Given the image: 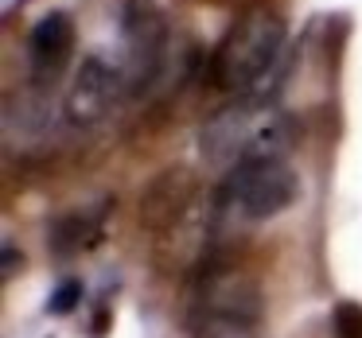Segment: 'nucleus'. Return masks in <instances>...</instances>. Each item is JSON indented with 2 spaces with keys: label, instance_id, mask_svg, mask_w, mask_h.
Here are the masks:
<instances>
[{
  "label": "nucleus",
  "instance_id": "7ed1b4c3",
  "mask_svg": "<svg viewBox=\"0 0 362 338\" xmlns=\"http://www.w3.org/2000/svg\"><path fill=\"white\" fill-rule=\"evenodd\" d=\"M300 195V179L284 159H245L234 164L211 198V222L218 226H261L284 214Z\"/></svg>",
  "mask_w": 362,
  "mask_h": 338
},
{
  "label": "nucleus",
  "instance_id": "1a4fd4ad",
  "mask_svg": "<svg viewBox=\"0 0 362 338\" xmlns=\"http://www.w3.org/2000/svg\"><path fill=\"white\" fill-rule=\"evenodd\" d=\"M195 175L187 167H168L144 187L141 195V226L144 229H175L191 214L195 203Z\"/></svg>",
  "mask_w": 362,
  "mask_h": 338
},
{
  "label": "nucleus",
  "instance_id": "f03ea898",
  "mask_svg": "<svg viewBox=\"0 0 362 338\" xmlns=\"http://www.w3.org/2000/svg\"><path fill=\"white\" fill-rule=\"evenodd\" d=\"M284 16L265 4H253L230 24V32L222 35V43L211 55V82L226 94L257 97L261 82L273 74V66L281 63L284 51Z\"/></svg>",
  "mask_w": 362,
  "mask_h": 338
},
{
  "label": "nucleus",
  "instance_id": "39448f33",
  "mask_svg": "<svg viewBox=\"0 0 362 338\" xmlns=\"http://www.w3.org/2000/svg\"><path fill=\"white\" fill-rule=\"evenodd\" d=\"M195 311L203 319V330H250L261 319V284L250 272L214 265L199 280Z\"/></svg>",
  "mask_w": 362,
  "mask_h": 338
},
{
  "label": "nucleus",
  "instance_id": "6e6552de",
  "mask_svg": "<svg viewBox=\"0 0 362 338\" xmlns=\"http://www.w3.org/2000/svg\"><path fill=\"white\" fill-rule=\"evenodd\" d=\"M110 214H113V198H98V203L63 210L47 229V249L59 260H74L82 253L98 249L110 234Z\"/></svg>",
  "mask_w": 362,
  "mask_h": 338
},
{
  "label": "nucleus",
  "instance_id": "0eeeda50",
  "mask_svg": "<svg viewBox=\"0 0 362 338\" xmlns=\"http://www.w3.org/2000/svg\"><path fill=\"white\" fill-rule=\"evenodd\" d=\"M74 55V20L66 12H47L28 32V71L35 86H55Z\"/></svg>",
  "mask_w": 362,
  "mask_h": 338
},
{
  "label": "nucleus",
  "instance_id": "20e7f679",
  "mask_svg": "<svg viewBox=\"0 0 362 338\" xmlns=\"http://www.w3.org/2000/svg\"><path fill=\"white\" fill-rule=\"evenodd\" d=\"M117 24H121V71H125V90L141 94L156 82L160 63L168 51V16L156 0H121L117 8Z\"/></svg>",
  "mask_w": 362,
  "mask_h": 338
},
{
  "label": "nucleus",
  "instance_id": "f8f14e48",
  "mask_svg": "<svg viewBox=\"0 0 362 338\" xmlns=\"http://www.w3.org/2000/svg\"><path fill=\"white\" fill-rule=\"evenodd\" d=\"M20 265H24V257L16 253V241H12V237H4V280H12Z\"/></svg>",
  "mask_w": 362,
  "mask_h": 338
},
{
  "label": "nucleus",
  "instance_id": "ddd939ff",
  "mask_svg": "<svg viewBox=\"0 0 362 338\" xmlns=\"http://www.w3.org/2000/svg\"><path fill=\"white\" fill-rule=\"evenodd\" d=\"M199 338H250V330H230V327H218V330H203Z\"/></svg>",
  "mask_w": 362,
  "mask_h": 338
},
{
  "label": "nucleus",
  "instance_id": "9d476101",
  "mask_svg": "<svg viewBox=\"0 0 362 338\" xmlns=\"http://www.w3.org/2000/svg\"><path fill=\"white\" fill-rule=\"evenodd\" d=\"M331 330H335V338H362V307L351 303V299H343V303L335 307Z\"/></svg>",
  "mask_w": 362,
  "mask_h": 338
},
{
  "label": "nucleus",
  "instance_id": "9b49d317",
  "mask_svg": "<svg viewBox=\"0 0 362 338\" xmlns=\"http://www.w3.org/2000/svg\"><path fill=\"white\" fill-rule=\"evenodd\" d=\"M74 307H82V280H63L47 299V311L51 315H71Z\"/></svg>",
  "mask_w": 362,
  "mask_h": 338
},
{
  "label": "nucleus",
  "instance_id": "423d86ee",
  "mask_svg": "<svg viewBox=\"0 0 362 338\" xmlns=\"http://www.w3.org/2000/svg\"><path fill=\"white\" fill-rule=\"evenodd\" d=\"M121 94H125V71H121V63H110L105 55H82L78 71L71 78V90L63 97V117L74 128L98 125Z\"/></svg>",
  "mask_w": 362,
  "mask_h": 338
},
{
  "label": "nucleus",
  "instance_id": "f257e3e1",
  "mask_svg": "<svg viewBox=\"0 0 362 338\" xmlns=\"http://www.w3.org/2000/svg\"><path fill=\"white\" fill-rule=\"evenodd\" d=\"M292 140L296 121L269 97H238L199 128V152L222 171L245 159H284Z\"/></svg>",
  "mask_w": 362,
  "mask_h": 338
}]
</instances>
